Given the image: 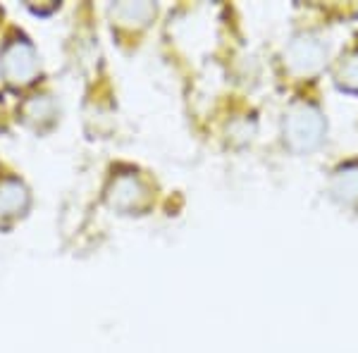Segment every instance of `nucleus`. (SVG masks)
I'll list each match as a JSON object with an SVG mask.
<instances>
[{
	"label": "nucleus",
	"instance_id": "1",
	"mask_svg": "<svg viewBox=\"0 0 358 353\" xmlns=\"http://www.w3.org/2000/svg\"><path fill=\"white\" fill-rule=\"evenodd\" d=\"M325 124L315 108L310 106H299L287 115L285 122V138L289 141L292 148L296 150H308L320 143Z\"/></svg>",
	"mask_w": 358,
	"mask_h": 353
},
{
	"label": "nucleus",
	"instance_id": "2",
	"mask_svg": "<svg viewBox=\"0 0 358 353\" xmlns=\"http://www.w3.org/2000/svg\"><path fill=\"white\" fill-rule=\"evenodd\" d=\"M0 67H3V74L10 84H29L38 69V60L27 41H13L5 45Z\"/></svg>",
	"mask_w": 358,
	"mask_h": 353
},
{
	"label": "nucleus",
	"instance_id": "3",
	"mask_svg": "<svg viewBox=\"0 0 358 353\" xmlns=\"http://www.w3.org/2000/svg\"><path fill=\"white\" fill-rule=\"evenodd\" d=\"M146 199H148L146 187L136 177H120L113 184L110 194H108L110 206L120 208V210H138V208L146 203Z\"/></svg>",
	"mask_w": 358,
	"mask_h": 353
},
{
	"label": "nucleus",
	"instance_id": "4",
	"mask_svg": "<svg viewBox=\"0 0 358 353\" xmlns=\"http://www.w3.org/2000/svg\"><path fill=\"white\" fill-rule=\"evenodd\" d=\"M332 194L346 206H358V167H344L334 175Z\"/></svg>",
	"mask_w": 358,
	"mask_h": 353
},
{
	"label": "nucleus",
	"instance_id": "5",
	"mask_svg": "<svg viewBox=\"0 0 358 353\" xmlns=\"http://www.w3.org/2000/svg\"><path fill=\"white\" fill-rule=\"evenodd\" d=\"M27 201V189L17 179H8L0 184V215H15V212L24 210Z\"/></svg>",
	"mask_w": 358,
	"mask_h": 353
},
{
	"label": "nucleus",
	"instance_id": "6",
	"mask_svg": "<svg viewBox=\"0 0 358 353\" xmlns=\"http://www.w3.org/2000/svg\"><path fill=\"white\" fill-rule=\"evenodd\" d=\"M292 65L299 67L301 72H310L320 65V57H322V48L310 38H299L296 43L292 45Z\"/></svg>",
	"mask_w": 358,
	"mask_h": 353
},
{
	"label": "nucleus",
	"instance_id": "7",
	"mask_svg": "<svg viewBox=\"0 0 358 353\" xmlns=\"http://www.w3.org/2000/svg\"><path fill=\"white\" fill-rule=\"evenodd\" d=\"M151 15H153V8L146 3H136V5L127 3V5L113 8V17H117L122 24H131V20H136V24H143Z\"/></svg>",
	"mask_w": 358,
	"mask_h": 353
},
{
	"label": "nucleus",
	"instance_id": "8",
	"mask_svg": "<svg viewBox=\"0 0 358 353\" xmlns=\"http://www.w3.org/2000/svg\"><path fill=\"white\" fill-rule=\"evenodd\" d=\"M339 79H342V86H346V89L358 91V53H354L346 60V65H342Z\"/></svg>",
	"mask_w": 358,
	"mask_h": 353
}]
</instances>
